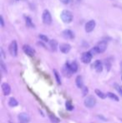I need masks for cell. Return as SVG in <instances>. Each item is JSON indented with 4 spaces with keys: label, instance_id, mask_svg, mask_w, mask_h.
Returning a JSON list of instances; mask_svg holds the SVG:
<instances>
[{
    "label": "cell",
    "instance_id": "1",
    "mask_svg": "<svg viewBox=\"0 0 122 123\" xmlns=\"http://www.w3.org/2000/svg\"><path fill=\"white\" fill-rule=\"evenodd\" d=\"M61 19L64 23H70L73 20V13L70 10H64L61 13Z\"/></svg>",
    "mask_w": 122,
    "mask_h": 123
},
{
    "label": "cell",
    "instance_id": "2",
    "mask_svg": "<svg viewBox=\"0 0 122 123\" xmlns=\"http://www.w3.org/2000/svg\"><path fill=\"white\" fill-rule=\"evenodd\" d=\"M42 19L44 25H49L52 23V17H51V14L49 10H44V11L42 15Z\"/></svg>",
    "mask_w": 122,
    "mask_h": 123
},
{
    "label": "cell",
    "instance_id": "3",
    "mask_svg": "<svg viewBox=\"0 0 122 123\" xmlns=\"http://www.w3.org/2000/svg\"><path fill=\"white\" fill-rule=\"evenodd\" d=\"M8 50H9V53L12 56H17V55H18V44H17L16 41H12L11 44L8 46Z\"/></svg>",
    "mask_w": 122,
    "mask_h": 123
},
{
    "label": "cell",
    "instance_id": "4",
    "mask_svg": "<svg viewBox=\"0 0 122 123\" xmlns=\"http://www.w3.org/2000/svg\"><path fill=\"white\" fill-rule=\"evenodd\" d=\"M96 104V99L92 96H87L85 100V105L86 107H89V108H92Z\"/></svg>",
    "mask_w": 122,
    "mask_h": 123
},
{
    "label": "cell",
    "instance_id": "5",
    "mask_svg": "<svg viewBox=\"0 0 122 123\" xmlns=\"http://www.w3.org/2000/svg\"><path fill=\"white\" fill-rule=\"evenodd\" d=\"M92 54L90 52H85L82 54L81 55V60L83 63L85 64H89L92 60Z\"/></svg>",
    "mask_w": 122,
    "mask_h": 123
},
{
    "label": "cell",
    "instance_id": "6",
    "mask_svg": "<svg viewBox=\"0 0 122 123\" xmlns=\"http://www.w3.org/2000/svg\"><path fill=\"white\" fill-rule=\"evenodd\" d=\"M95 21L94 20H90L89 22H87L85 25V31L87 33H90L94 30V29L95 28Z\"/></svg>",
    "mask_w": 122,
    "mask_h": 123
},
{
    "label": "cell",
    "instance_id": "7",
    "mask_svg": "<svg viewBox=\"0 0 122 123\" xmlns=\"http://www.w3.org/2000/svg\"><path fill=\"white\" fill-rule=\"evenodd\" d=\"M23 52H24V53L26 54L27 55H29V56H34V54H35V50L33 49L31 46L27 45V44L23 45Z\"/></svg>",
    "mask_w": 122,
    "mask_h": 123
},
{
    "label": "cell",
    "instance_id": "8",
    "mask_svg": "<svg viewBox=\"0 0 122 123\" xmlns=\"http://www.w3.org/2000/svg\"><path fill=\"white\" fill-rule=\"evenodd\" d=\"M18 117L21 123H28L30 121V117L27 113H20Z\"/></svg>",
    "mask_w": 122,
    "mask_h": 123
},
{
    "label": "cell",
    "instance_id": "9",
    "mask_svg": "<svg viewBox=\"0 0 122 123\" xmlns=\"http://www.w3.org/2000/svg\"><path fill=\"white\" fill-rule=\"evenodd\" d=\"M62 35L66 39H72L75 38L74 33L72 32L71 30H70V29H65V30H64L63 33H62Z\"/></svg>",
    "mask_w": 122,
    "mask_h": 123
},
{
    "label": "cell",
    "instance_id": "10",
    "mask_svg": "<svg viewBox=\"0 0 122 123\" xmlns=\"http://www.w3.org/2000/svg\"><path fill=\"white\" fill-rule=\"evenodd\" d=\"M96 47H97L99 53H104V52L105 51L106 48H107V43H106L105 41H100V42L98 43Z\"/></svg>",
    "mask_w": 122,
    "mask_h": 123
},
{
    "label": "cell",
    "instance_id": "11",
    "mask_svg": "<svg viewBox=\"0 0 122 123\" xmlns=\"http://www.w3.org/2000/svg\"><path fill=\"white\" fill-rule=\"evenodd\" d=\"M2 91H3L4 96H8L11 93V88L8 83H3L2 84Z\"/></svg>",
    "mask_w": 122,
    "mask_h": 123
},
{
    "label": "cell",
    "instance_id": "12",
    "mask_svg": "<svg viewBox=\"0 0 122 123\" xmlns=\"http://www.w3.org/2000/svg\"><path fill=\"white\" fill-rule=\"evenodd\" d=\"M59 49L62 53L64 54H67L70 51L71 49V46L69 44H61L60 46H59Z\"/></svg>",
    "mask_w": 122,
    "mask_h": 123
},
{
    "label": "cell",
    "instance_id": "13",
    "mask_svg": "<svg viewBox=\"0 0 122 123\" xmlns=\"http://www.w3.org/2000/svg\"><path fill=\"white\" fill-rule=\"evenodd\" d=\"M94 67L97 72H101L103 70V65L100 60H96L94 63Z\"/></svg>",
    "mask_w": 122,
    "mask_h": 123
},
{
    "label": "cell",
    "instance_id": "14",
    "mask_svg": "<svg viewBox=\"0 0 122 123\" xmlns=\"http://www.w3.org/2000/svg\"><path fill=\"white\" fill-rule=\"evenodd\" d=\"M75 84H76L77 87L78 88H83V79H82V76L78 75L76 77V80H75Z\"/></svg>",
    "mask_w": 122,
    "mask_h": 123
},
{
    "label": "cell",
    "instance_id": "15",
    "mask_svg": "<svg viewBox=\"0 0 122 123\" xmlns=\"http://www.w3.org/2000/svg\"><path fill=\"white\" fill-rule=\"evenodd\" d=\"M69 64V66H70V70H71L72 73H75V72H77V70H78V65H77L76 62H72L71 64L68 63Z\"/></svg>",
    "mask_w": 122,
    "mask_h": 123
},
{
    "label": "cell",
    "instance_id": "16",
    "mask_svg": "<svg viewBox=\"0 0 122 123\" xmlns=\"http://www.w3.org/2000/svg\"><path fill=\"white\" fill-rule=\"evenodd\" d=\"M49 43V46H50L51 49H52L53 51H55V50L57 49V46H58L57 40H55V39H52V40H50Z\"/></svg>",
    "mask_w": 122,
    "mask_h": 123
},
{
    "label": "cell",
    "instance_id": "17",
    "mask_svg": "<svg viewBox=\"0 0 122 123\" xmlns=\"http://www.w3.org/2000/svg\"><path fill=\"white\" fill-rule=\"evenodd\" d=\"M8 105H9V106H11V107H15L18 105V102L15 98L11 97L9 99V100H8Z\"/></svg>",
    "mask_w": 122,
    "mask_h": 123
},
{
    "label": "cell",
    "instance_id": "18",
    "mask_svg": "<svg viewBox=\"0 0 122 123\" xmlns=\"http://www.w3.org/2000/svg\"><path fill=\"white\" fill-rule=\"evenodd\" d=\"M25 20H26V25L28 26V27L34 28V25L33 24L32 20H31V18L29 17H26V18H25Z\"/></svg>",
    "mask_w": 122,
    "mask_h": 123
},
{
    "label": "cell",
    "instance_id": "19",
    "mask_svg": "<svg viewBox=\"0 0 122 123\" xmlns=\"http://www.w3.org/2000/svg\"><path fill=\"white\" fill-rule=\"evenodd\" d=\"M94 92H95V94L97 95L99 97H100L101 99H105V95L104 93L102 92V91H99V90L95 89V90H94Z\"/></svg>",
    "mask_w": 122,
    "mask_h": 123
},
{
    "label": "cell",
    "instance_id": "20",
    "mask_svg": "<svg viewBox=\"0 0 122 123\" xmlns=\"http://www.w3.org/2000/svg\"><path fill=\"white\" fill-rule=\"evenodd\" d=\"M54 76H55L56 81H57L58 85H61V80H60V77H59V74L58 73V71L56 70H54Z\"/></svg>",
    "mask_w": 122,
    "mask_h": 123
},
{
    "label": "cell",
    "instance_id": "21",
    "mask_svg": "<svg viewBox=\"0 0 122 123\" xmlns=\"http://www.w3.org/2000/svg\"><path fill=\"white\" fill-rule=\"evenodd\" d=\"M107 96H109L110 98H111V99H113V100H116V101H119V98H118V96H116V95H115L114 93L109 92V93H107Z\"/></svg>",
    "mask_w": 122,
    "mask_h": 123
},
{
    "label": "cell",
    "instance_id": "22",
    "mask_svg": "<svg viewBox=\"0 0 122 123\" xmlns=\"http://www.w3.org/2000/svg\"><path fill=\"white\" fill-rule=\"evenodd\" d=\"M39 38L41 39L42 41H44V42H49V38L47 37V36L44 35V34H39Z\"/></svg>",
    "mask_w": 122,
    "mask_h": 123
},
{
    "label": "cell",
    "instance_id": "23",
    "mask_svg": "<svg viewBox=\"0 0 122 123\" xmlns=\"http://www.w3.org/2000/svg\"><path fill=\"white\" fill-rule=\"evenodd\" d=\"M66 109L68 111H72L74 109V106H73V105L71 104V102L70 101H66Z\"/></svg>",
    "mask_w": 122,
    "mask_h": 123
},
{
    "label": "cell",
    "instance_id": "24",
    "mask_svg": "<svg viewBox=\"0 0 122 123\" xmlns=\"http://www.w3.org/2000/svg\"><path fill=\"white\" fill-rule=\"evenodd\" d=\"M49 117H50V120L51 122H55V123H58L59 122V119H58L55 116H53V115H49Z\"/></svg>",
    "mask_w": 122,
    "mask_h": 123
},
{
    "label": "cell",
    "instance_id": "25",
    "mask_svg": "<svg viewBox=\"0 0 122 123\" xmlns=\"http://www.w3.org/2000/svg\"><path fill=\"white\" fill-rule=\"evenodd\" d=\"M90 53L92 54V55H97V54H99V50H98V49H97V47H94L93 49L90 50Z\"/></svg>",
    "mask_w": 122,
    "mask_h": 123
},
{
    "label": "cell",
    "instance_id": "26",
    "mask_svg": "<svg viewBox=\"0 0 122 123\" xmlns=\"http://www.w3.org/2000/svg\"><path fill=\"white\" fill-rule=\"evenodd\" d=\"M1 68H2V70H3V72H5V73H7V69H6V67H5V65H4V63L3 62V60L1 61Z\"/></svg>",
    "mask_w": 122,
    "mask_h": 123
},
{
    "label": "cell",
    "instance_id": "27",
    "mask_svg": "<svg viewBox=\"0 0 122 123\" xmlns=\"http://www.w3.org/2000/svg\"><path fill=\"white\" fill-rule=\"evenodd\" d=\"M87 93H88V88L83 86V96H86Z\"/></svg>",
    "mask_w": 122,
    "mask_h": 123
},
{
    "label": "cell",
    "instance_id": "28",
    "mask_svg": "<svg viewBox=\"0 0 122 123\" xmlns=\"http://www.w3.org/2000/svg\"><path fill=\"white\" fill-rule=\"evenodd\" d=\"M0 22H1V26L2 27H3V26H4V20H3V16L0 17Z\"/></svg>",
    "mask_w": 122,
    "mask_h": 123
},
{
    "label": "cell",
    "instance_id": "29",
    "mask_svg": "<svg viewBox=\"0 0 122 123\" xmlns=\"http://www.w3.org/2000/svg\"><path fill=\"white\" fill-rule=\"evenodd\" d=\"M60 2L62 3H64V4H68L70 2V0H60Z\"/></svg>",
    "mask_w": 122,
    "mask_h": 123
},
{
    "label": "cell",
    "instance_id": "30",
    "mask_svg": "<svg viewBox=\"0 0 122 123\" xmlns=\"http://www.w3.org/2000/svg\"><path fill=\"white\" fill-rule=\"evenodd\" d=\"M117 90L120 94H121V96H122V86H117Z\"/></svg>",
    "mask_w": 122,
    "mask_h": 123
},
{
    "label": "cell",
    "instance_id": "31",
    "mask_svg": "<svg viewBox=\"0 0 122 123\" xmlns=\"http://www.w3.org/2000/svg\"><path fill=\"white\" fill-rule=\"evenodd\" d=\"M1 54H2V57H3V58H4V53H3V49H1Z\"/></svg>",
    "mask_w": 122,
    "mask_h": 123
},
{
    "label": "cell",
    "instance_id": "32",
    "mask_svg": "<svg viewBox=\"0 0 122 123\" xmlns=\"http://www.w3.org/2000/svg\"><path fill=\"white\" fill-rule=\"evenodd\" d=\"M121 71H122V61H121Z\"/></svg>",
    "mask_w": 122,
    "mask_h": 123
},
{
    "label": "cell",
    "instance_id": "33",
    "mask_svg": "<svg viewBox=\"0 0 122 123\" xmlns=\"http://www.w3.org/2000/svg\"><path fill=\"white\" fill-rule=\"evenodd\" d=\"M121 80H122V76H121Z\"/></svg>",
    "mask_w": 122,
    "mask_h": 123
},
{
    "label": "cell",
    "instance_id": "34",
    "mask_svg": "<svg viewBox=\"0 0 122 123\" xmlns=\"http://www.w3.org/2000/svg\"><path fill=\"white\" fill-rule=\"evenodd\" d=\"M23 1H25V0H23Z\"/></svg>",
    "mask_w": 122,
    "mask_h": 123
}]
</instances>
